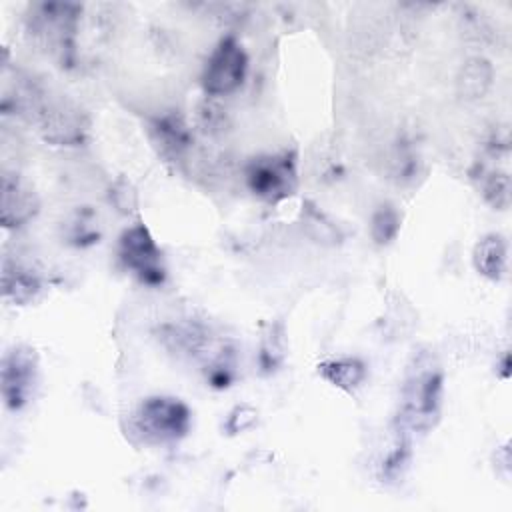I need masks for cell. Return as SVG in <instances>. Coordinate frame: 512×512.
<instances>
[{"label":"cell","instance_id":"1","mask_svg":"<svg viewBox=\"0 0 512 512\" xmlns=\"http://www.w3.org/2000/svg\"><path fill=\"white\" fill-rule=\"evenodd\" d=\"M442 404V374L432 366L416 362L412 368L404 392L398 422L402 430L424 432L430 430L440 414Z\"/></svg>","mask_w":512,"mask_h":512},{"label":"cell","instance_id":"6","mask_svg":"<svg viewBox=\"0 0 512 512\" xmlns=\"http://www.w3.org/2000/svg\"><path fill=\"white\" fill-rule=\"evenodd\" d=\"M38 372V356L28 346H14L6 352L0 370L2 398L10 410H20L32 396Z\"/></svg>","mask_w":512,"mask_h":512},{"label":"cell","instance_id":"3","mask_svg":"<svg viewBox=\"0 0 512 512\" xmlns=\"http://www.w3.org/2000/svg\"><path fill=\"white\" fill-rule=\"evenodd\" d=\"M118 256L122 264L138 276L140 282L148 286H160L164 282L166 270L162 266V252L144 224L138 222L122 232L118 242Z\"/></svg>","mask_w":512,"mask_h":512},{"label":"cell","instance_id":"10","mask_svg":"<svg viewBox=\"0 0 512 512\" xmlns=\"http://www.w3.org/2000/svg\"><path fill=\"white\" fill-rule=\"evenodd\" d=\"M492 84V66L484 58H470L460 68L456 86L462 98H482Z\"/></svg>","mask_w":512,"mask_h":512},{"label":"cell","instance_id":"11","mask_svg":"<svg viewBox=\"0 0 512 512\" xmlns=\"http://www.w3.org/2000/svg\"><path fill=\"white\" fill-rule=\"evenodd\" d=\"M2 286H4L6 298H12L16 304H26L40 290V280L30 270H24L16 264L12 266L10 262H6L4 274H2Z\"/></svg>","mask_w":512,"mask_h":512},{"label":"cell","instance_id":"13","mask_svg":"<svg viewBox=\"0 0 512 512\" xmlns=\"http://www.w3.org/2000/svg\"><path fill=\"white\" fill-rule=\"evenodd\" d=\"M480 190L484 200L496 208V210H506L510 204V178L506 172H496V170H486L480 166Z\"/></svg>","mask_w":512,"mask_h":512},{"label":"cell","instance_id":"15","mask_svg":"<svg viewBox=\"0 0 512 512\" xmlns=\"http://www.w3.org/2000/svg\"><path fill=\"white\" fill-rule=\"evenodd\" d=\"M400 228L398 212L392 206H380L372 216V238L378 244H388Z\"/></svg>","mask_w":512,"mask_h":512},{"label":"cell","instance_id":"12","mask_svg":"<svg viewBox=\"0 0 512 512\" xmlns=\"http://www.w3.org/2000/svg\"><path fill=\"white\" fill-rule=\"evenodd\" d=\"M320 368V374L334 386L338 388H344V390H352L356 388L364 376H366V370H364V364L356 358H340V360H330V362H324L318 366Z\"/></svg>","mask_w":512,"mask_h":512},{"label":"cell","instance_id":"9","mask_svg":"<svg viewBox=\"0 0 512 512\" xmlns=\"http://www.w3.org/2000/svg\"><path fill=\"white\" fill-rule=\"evenodd\" d=\"M506 258L508 246L500 234L484 236L474 248V266L482 276L490 280H500L504 276Z\"/></svg>","mask_w":512,"mask_h":512},{"label":"cell","instance_id":"4","mask_svg":"<svg viewBox=\"0 0 512 512\" xmlns=\"http://www.w3.org/2000/svg\"><path fill=\"white\" fill-rule=\"evenodd\" d=\"M248 68V56L236 38L226 36L218 42L210 54L204 72L202 86L210 96H226L238 90L244 82Z\"/></svg>","mask_w":512,"mask_h":512},{"label":"cell","instance_id":"14","mask_svg":"<svg viewBox=\"0 0 512 512\" xmlns=\"http://www.w3.org/2000/svg\"><path fill=\"white\" fill-rule=\"evenodd\" d=\"M154 130H156L164 150H168L172 154H180L190 144V134H188L184 122L174 114L158 118L154 122Z\"/></svg>","mask_w":512,"mask_h":512},{"label":"cell","instance_id":"16","mask_svg":"<svg viewBox=\"0 0 512 512\" xmlns=\"http://www.w3.org/2000/svg\"><path fill=\"white\" fill-rule=\"evenodd\" d=\"M254 422H256V412L250 406H238L228 416L226 428H228L230 434H236V432H242V430L250 428Z\"/></svg>","mask_w":512,"mask_h":512},{"label":"cell","instance_id":"5","mask_svg":"<svg viewBox=\"0 0 512 512\" xmlns=\"http://www.w3.org/2000/svg\"><path fill=\"white\" fill-rule=\"evenodd\" d=\"M248 188L270 202L282 200L296 188V164L288 154L258 156L246 168Z\"/></svg>","mask_w":512,"mask_h":512},{"label":"cell","instance_id":"7","mask_svg":"<svg viewBox=\"0 0 512 512\" xmlns=\"http://www.w3.org/2000/svg\"><path fill=\"white\" fill-rule=\"evenodd\" d=\"M80 6L76 4H38L32 16V32L46 38L56 50L72 52V38Z\"/></svg>","mask_w":512,"mask_h":512},{"label":"cell","instance_id":"2","mask_svg":"<svg viewBox=\"0 0 512 512\" xmlns=\"http://www.w3.org/2000/svg\"><path fill=\"white\" fill-rule=\"evenodd\" d=\"M134 428L146 442H174L186 436L190 428V410L178 398L152 396L136 410Z\"/></svg>","mask_w":512,"mask_h":512},{"label":"cell","instance_id":"8","mask_svg":"<svg viewBox=\"0 0 512 512\" xmlns=\"http://www.w3.org/2000/svg\"><path fill=\"white\" fill-rule=\"evenodd\" d=\"M38 212L36 194L16 176L2 178V224L6 228L22 226Z\"/></svg>","mask_w":512,"mask_h":512}]
</instances>
